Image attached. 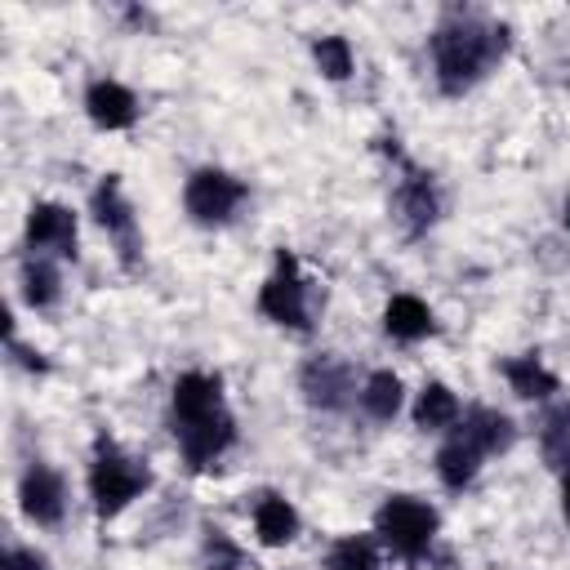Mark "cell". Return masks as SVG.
Listing matches in <instances>:
<instances>
[{
  "label": "cell",
  "mask_w": 570,
  "mask_h": 570,
  "mask_svg": "<svg viewBox=\"0 0 570 570\" xmlns=\"http://www.w3.org/2000/svg\"><path fill=\"white\" fill-rule=\"evenodd\" d=\"M508 49H512L508 22L476 13V9H450V13H441V22L428 36L432 80L445 98H463L481 80H490V71H499Z\"/></svg>",
  "instance_id": "1"
},
{
  "label": "cell",
  "mask_w": 570,
  "mask_h": 570,
  "mask_svg": "<svg viewBox=\"0 0 570 570\" xmlns=\"http://www.w3.org/2000/svg\"><path fill=\"white\" fill-rule=\"evenodd\" d=\"M169 432L191 472L214 468L236 445V414L223 379L209 370H183L169 387Z\"/></svg>",
  "instance_id": "2"
},
{
  "label": "cell",
  "mask_w": 570,
  "mask_h": 570,
  "mask_svg": "<svg viewBox=\"0 0 570 570\" xmlns=\"http://www.w3.org/2000/svg\"><path fill=\"white\" fill-rule=\"evenodd\" d=\"M151 485H156V472L147 468V459L129 454V450H125L116 436H107V432L94 436L89 472H85V490H89L94 517H98L102 525L116 521L120 512H129Z\"/></svg>",
  "instance_id": "3"
},
{
  "label": "cell",
  "mask_w": 570,
  "mask_h": 570,
  "mask_svg": "<svg viewBox=\"0 0 570 570\" xmlns=\"http://www.w3.org/2000/svg\"><path fill=\"white\" fill-rule=\"evenodd\" d=\"M441 534V512L419 494H387L374 508V539L396 561H423Z\"/></svg>",
  "instance_id": "4"
},
{
  "label": "cell",
  "mask_w": 570,
  "mask_h": 570,
  "mask_svg": "<svg viewBox=\"0 0 570 570\" xmlns=\"http://www.w3.org/2000/svg\"><path fill=\"white\" fill-rule=\"evenodd\" d=\"M258 316L281 325V330H294V334H307L312 330V298H307V276L298 267V254L294 249H276V263L267 272V281L258 285V298H254Z\"/></svg>",
  "instance_id": "5"
},
{
  "label": "cell",
  "mask_w": 570,
  "mask_h": 570,
  "mask_svg": "<svg viewBox=\"0 0 570 570\" xmlns=\"http://www.w3.org/2000/svg\"><path fill=\"white\" fill-rule=\"evenodd\" d=\"M245 200H249L245 178H236L232 169H218V165H200L183 183V209L196 227H227Z\"/></svg>",
  "instance_id": "6"
},
{
  "label": "cell",
  "mask_w": 570,
  "mask_h": 570,
  "mask_svg": "<svg viewBox=\"0 0 570 570\" xmlns=\"http://www.w3.org/2000/svg\"><path fill=\"white\" fill-rule=\"evenodd\" d=\"M89 214L94 223L107 232V240L116 245V258L125 272H134L142 263V232H138V214H134V200L120 183V174H102L89 191Z\"/></svg>",
  "instance_id": "7"
},
{
  "label": "cell",
  "mask_w": 570,
  "mask_h": 570,
  "mask_svg": "<svg viewBox=\"0 0 570 570\" xmlns=\"http://www.w3.org/2000/svg\"><path fill=\"white\" fill-rule=\"evenodd\" d=\"M396 165H401V178H396V187H392V218H396V227H401L410 240H419V236L432 232L436 218H441V187H436V178H432L428 169H419L414 160L396 156Z\"/></svg>",
  "instance_id": "8"
},
{
  "label": "cell",
  "mask_w": 570,
  "mask_h": 570,
  "mask_svg": "<svg viewBox=\"0 0 570 570\" xmlns=\"http://www.w3.org/2000/svg\"><path fill=\"white\" fill-rule=\"evenodd\" d=\"M298 392L312 410L321 414H343L352 401H356V370L338 356V352H312L303 365H298Z\"/></svg>",
  "instance_id": "9"
},
{
  "label": "cell",
  "mask_w": 570,
  "mask_h": 570,
  "mask_svg": "<svg viewBox=\"0 0 570 570\" xmlns=\"http://www.w3.org/2000/svg\"><path fill=\"white\" fill-rule=\"evenodd\" d=\"M18 512L40 530L62 525L67 521V476L53 463L31 459L18 476Z\"/></svg>",
  "instance_id": "10"
},
{
  "label": "cell",
  "mask_w": 570,
  "mask_h": 570,
  "mask_svg": "<svg viewBox=\"0 0 570 570\" xmlns=\"http://www.w3.org/2000/svg\"><path fill=\"white\" fill-rule=\"evenodd\" d=\"M22 245H27V254L76 258V245H80L76 209L62 200H36L27 209V223H22Z\"/></svg>",
  "instance_id": "11"
},
{
  "label": "cell",
  "mask_w": 570,
  "mask_h": 570,
  "mask_svg": "<svg viewBox=\"0 0 570 570\" xmlns=\"http://www.w3.org/2000/svg\"><path fill=\"white\" fill-rule=\"evenodd\" d=\"M80 107H85L89 125L102 129V134H125V129H134L138 116H142L138 94H134L125 80H116V76H94V80L85 85Z\"/></svg>",
  "instance_id": "12"
},
{
  "label": "cell",
  "mask_w": 570,
  "mask_h": 570,
  "mask_svg": "<svg viewBox=\"0 0 570 570\" xmlns=\"http://www.w3.org/2000/svg\"><path fill=\"white\" fill-rule=\"evenodd\" d=\"M249 525L263 548H289L303 534V512L281 490H258L249 503Z\"/></svg>",
  "instance_id": "13"
},
{
  "label": "cell",
  "mask_w": 570,
  "mask_h": 570,
  "mask_svg": "<svg viewBox=\"0 0 570 570\" xmlns=\"http://www.w3.org/2000/svg\"><path fill=\"white\" fill-rule=\"evenodd\" d=\"M499 374L508 383L512 396L521 401H534V405H548L561 396V379L557 370H548V361L539 352H517V356H503L499 361Z\"/></svg>",
  "instance_id": "14"
},
{
  "label": "cell",
  "mask_w": 570,
  "mask_h": 570,
  "mask_svg": "<svg viewBox=\"0 0 570 570\" xmlns=\"http://www.w3.org/2000/svg\"><path fill=\"white\" fill-rule=\"evenodd\" d=\"M454 432H463V436H468L485 459L508 454V450L517 445V436H521V432H517V423H512L503 410H494V405H468Z\"/></svg>",
  "instance_id": "15"
},
{
  "label": "cell",
  "mask_w": 570,
  "mask_h": 570,
  "mask_svg": "<svg viewBox=\"0 0 570 570\" xmlns=\"http://www.w3.org/2000/svg\"><path fill=\"white\" fill-rule=\"evenodd\" d=\"M383 334L392 343H423V338L436 334V312L419 294H405L401 289V294H392L383 303Z\"/></svg>",
  "instance_id": "16"
},
{
  "label": "cell",
  "mask_w": 570,
  "mask_h": 570,
  "mask_svg": "<svg viewBox=\"0 0 570 570\" xmlns=\"http://www.w3.org/2000/svg\"><path fill=\"white\" fill-rule=\"evenodd\" d=\"M481 463H485V454H481L463 432H445V441L436 445V459H432L436 481H441L450 494H463V490L481 476Z\"/></svg>",
  "instance_id": "17"
},
{
  "label": "cell",
  "mask_w": 570,
  "mask_h": 570,
  "mask_svg": "<svg viewBox=\"0 0 570 570\" xmlns=\"http://www.w3.org/2000/svg\"><path fill=\"white\" fill-rule=\"evenodd\" d=\"M410 419H414V428L419 432H454L459 428V419H463V401L454 396V387L450 383H441V379H428L419 392H414V405H410Z\"/></svg>",
  "instance_id": "18"
},
{
  "label": "cell",
  "mask_w": 570,
  "mask_h": 570,
  "mask_svg": "<svg viewBox=\"0 0 570 570\" xmlns=\"http://www.w3.org/2000/svg\"><path fill=\"white\" fill-rule=\"evenodd\" d=\"M18 294L31 312H49L62 298V267L49 254H22L18 263Z\"/></svg>",
  "instance_id": "19"
},
{
  "label": "cell",
  "mask_w": 570,
  "mask_h": 570,
  "mask_svg": "<svg viewBox=\"0 0 570 570\" xmlns=\"http://www.w3.org/2000/svg\"><path fill=\"white\" fill-rule=\"evenodd\" d=\"M356 405L365 419L374 423H392L401 410H405V383L396 370H370L361 379V392H356Z\"/></svg>",
  "instance_id": "20"
},
{
  "label": "cell",
  "mask_w": 570,
  "mask_h": 570,
  "mask_svg": "<svg viewBox=\"0 0 570 570\" xmlns=\"http://www.w3.org/2000/svg\"><path fill=\"white\" fill-rule=\"evenodd\" d=\"M539 454L557 476L570 472V401L566 396L548 401L539 414Z\"/></svg>",
  "instance_id": "21"
},
{
  "label": "cell",
  "mask_w": 570,
  "mask_h": 570,
  "mask_svg": "<svg viewBox=\"0 0 570 570\" xmlns=\"http://www.w3.org/2000/svg\"><path fill=\"white\" fill-rule=\"evenodd\" d=\"M312 62H316L321 80L343 85L356 71V49H352V40L343 31H325V36H312Z\"/></svg>",
  "instance_id": "22"
},
{
  "label": "cell",
  "mask_w": 570,
  "mask_h": 570,
  "mask_svg": "<svg viewBox=\"0 0 570 570\" xmlns=\"http://www.w3.org/2000/svg\"><path fill=\"white\" fill-rule=\"evenodd\" d=\"M379 548L374 534H338L325 552V570H379Z\"/></svg>",
  "instance_id": "23"
},
{
  "label": "cell",
  "mask_w": 570,
  "mask_h": 570,
  "mask_svg": "<svg viewBox=\"0 0 570 570\" xmlns=\"http://www.w3.org/2000/svg\"><path fill=\"white\" fill-rule=\"evenodd\" d=\"M200 570H245V548L223 525H205L200 530Z\"/></svg>",
  "instance_id": "24"
},
{
  "label": "cell",
  "mask_w": 570,
  "mask_h": 570,
  "mask_svg": "<svg viewBox=\"0 0 570 570\" xmlns=\"http://www.w3.org/2000/svg\"><path fill=\"white\" fill-rule=\"evenodd\" d=\"M0 570H49V557L40 548H31V543L9 539L4 543V557H0Z\"/></svg>",
  "instance_id": "25"
},
{
  "label": "cell",
  "mask_w": 570,
  "mask_h": 570,
  "mask_svg": "<svg viewBox=\"0 0 570 570\" xmlns=\"http://www.w3.org/2000/svg\"><path fill=\"white\" fill-rule=\"evenodd\" d=\"M4 347H9V361L13 365H22L27 374H49L53 365H49V356L45 352H36V347H27L18 334H4Z\"/></svg>",
  "instance_id": "26"
},
{
  "label": "cell",
  "mask_w": 570,
  "mask_h": 570,
  "mask_svg": "<svg viewBox=\"0 0 570 570\" xmlns=\"http://www.w3.org/2000/svg\"><path fill=\"white\" fill-rule=\"evenodd\" d=\"M561 512H566V525H570V472L561 476Z\"/></svg>",
  "instance_id": "27"
},
{
  "label": "cell",
  "mask_w": 570,
  "mask_h": 570,
  "mask_svg": "<svg viewBox=\"0 0 570 570\" xmlns=\"http://www.w3.org/2000/svg\"><path fill=\"white\" fill-rule=\"evenodd\" d=\"M561 223H566V232H570V191H566V200H561Z\"/></svg>",
  "instance_id": "28"
}]
</instances>
